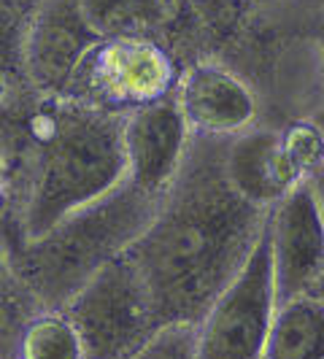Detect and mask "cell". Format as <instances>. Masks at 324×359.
Listing matches in <instances>:
<instances>
[{
    "instance_id": "6da1fadb",
    "label": "cell",
    "mask_w": 324,
    "mask_h": 359,
    "mask_svg": "<svg viewBox=\"0 0 324 359\" xmlns=\"http://www.w3.org/2000/svg\"><path fill=\"white\" fill-rule=\"evenodd\" d=\"M222 154L224 141H189L157 214L125 252L162 327H195L265 230L268 211L230 187Z\"/></svg>"
},
{
    "instance_id": "7a4b0ae2",
    "label": "cell",
    "mask_w": 324,
    "mask_h": 359,
    "mask_svg": "<svg viewBox=\"0 0 324 359\" xmlns=\"http://www.w3.org/2000/svg\"><path fill=\"white\" fill-rule=\"evenodd\" d=\"M125 181L122 116L76 97H41L33 138L11 170L19 189L14 230L0 241H33Z\"/></svg>"
},
{
    "instance_id": "3957f363",
    "label": "cell",
    "mask_w": 324,
    "mask_h": 359,
    "mask_svg": "<svg viewBox=\"0 0 324 359\" xmlns=\"http://www.w3.org/2000/svg\"><path fill=\"white\" fill-rule=\"evenodd\" d=\"M149 198L122 181L106 198L76 211L33 241H0L17 281L41 311H62L106 262L122 257L157 214Z\"/></svg>"
},
{
    "instance_id": "277c9868",
    "label": "cell",
    "mask_w": 324,
    "mask_h": 359,
    "mask_svg": "<svg viewBox=\"0 0 324 359\" xmlns=\"http://www.w3.org/2000/svg\"><path fill=\"white\" fill-rule=\"evenodd\" d=\"M84 359H125L165 330L127 257L106 262L62 306Z\"/></svg>"
},
{
    "instance_id": "5b68a950",
    "label": "cell",
    "mask_w": 324,
    "mask_h": 359,
    "mask_svg": "<svg viewBox=\"0 0 324 359\" xmlns=\"http://www.w3.org/2000/svg\"><path fill=\"white\" fill-rule=\"evenodd\" d=\"M179 73L173 54L157 38L108 36L92 46L65 97L125 116L170 95Z\"/></svg>"
},
{
    "instance_id": "8992f818",
    "label": "cell",
    "mask_w": 324,
    "mask_h": 359,
    "mask_svg": "<svg viewBox=\"0 0 324 359\" xmlns=\"http://www.w3.org/2000/svg\"><path fill=\"white\" fill-rule=\"evenodd\" d=\"M276 308L268 230H262L243 268L195 324L198 359H262Z\"/></svg>"
},
{
    "instance_id": "52a82bcc",
    "label": "cell",
    "mask_w": 324,
    "mask_h": 359,
    "mask_svg": "<svg viewBox=\"0 0 324 359\" xmlns=\"http://www.w3.org/2000/svg\"><path fill=\"white\" fill-rule=\"evenodd\" d=\"M100 41L79 0H43L25 25L22 76L38 97H65L81 62Z\"/></svg>"
},
{
    "instance_id": "ba28073f",
    "label": "cell",
    "mask_w": 324,
    "mask_h": 359,
    "mask_svg": "<svg viewBox=\"0 0 324 359\" xmlns=\"http://www.w3.org/2000/svg\"><path fill=\"white\" fill-rule=\"evenodd\" d=\"M265 230L276 303L311 294L324 273V216L311 181L295 187L270 208Z\"/></svg>"
},
{
    "instance_id": "9c48e42d",
    "label": "cell",
    "mask_w": 324,
    "mask_h": 359,
    "mask_svg": "<svg viewBox=\"0 0 324 359\" xmlns=\"http://www.w3.org/2000/svg\"><path fill=\"white\" fill-rule=\"evenodd\" d=\"M192 133L181 116L176 90L122 116L125 181L149 198H165L176 181Z\"/></svg>"
},
{
    "instance_id": "30bf717a",
    "label": "cell",
    "mask_w": 324,
    "mask_h": 359,
    "mask_svg": "<svg viewBox=\"0 0 324 359\" xmlns=\"http://www.w3.org/2000/svg\"><path fill=\"white\" fill-rule=\"evenodd\" d=\"M176 103L192 138L211 141H230L233 135L254 127L259 111L252 87L214 60L189 62L179 73Z\"/></svg>"
},
{
    "instance_id": "8fae6325",
    "label": "cell",
    "mask_w": 324,
    "mask_h": 359,
    "mask_svg": "<svg viewBox=\"0 0 324 359\" xmlns=\"http://www.w3.org/2000/svg\"><path fill=\"white\" fill-rule=\"evenodd\" d=\"M222 168L235 192L262 211L308 181L289 157L281 130L268 127H249L224 141Z\"/></svg>"
},
{
    "instance_id": "7c38bea8",
    "label": "cell",
    "mask_w": 324,
    "mask_h": 359,
    "mask_svg": "<svg viewBox=\"0 0 324 359\" xmlns=\"http://www.w3.org/2000/svg\"><path fill=\"white\" fill-rule=\"evenodd\" d=\"M262 359H324V303L313 294L276 308Z\"/></svg>"
},
{
    "instance_id": "4fadbf2b",
    "label": "cell",
    "mask_w": 324,
    "mask_h": 359,
    "mask_svg": "<svg viewBox=\"0 0 324 359\" xmlns=\"http://www.w3.org/2000/svg\"><path fill=\"white\" fill-rule=\"evenodd\" d=\"M95 33L108 36H149L160 41L179 8L176 0H79Z\"/></svg>"
},
{
    "instance_id": "5bb4252c",
    "label": "cell",
    "mask_w": 324,
    "mask_h": 359,
    "mask_svg": "<svg viewBox=\"0 0 324 359\" xmlns=\"http://www.w3.org/2000/svg\"><path fill=\"white\" fill-rule=\"evenodd\" d=\"M17 359H84V351L62 311H38L22 330Z\"/></svg>"
},
{
    "instance_id": "9a60e30c",
    "label": "cell",
    "mask_w": 324,
    "mask_h": 359,
    "mask_svg": "<svg viewBox=\"0 0 324 359\" xmlns=\"http://www.w3.org/2000/svg\"><path fill=\"white\" fill-rule=\"evenodd\" d=\"M38 311L41 308L17 281L6 249L0 243V359H17L22 330Z\"/></svg>"
},
{
    "instance_id": "2e32d148",
    "label": "cell",
    "mask_w": 324,
    "mask_h": 359,
    "mask_svg": "<svg viewBox=\"0 0 324 359\" xmlns=\"http://www.w3.org/2000/svg\"><path fill=\"white\" fill-rule=\"evenodd\" d=\"M125 359H198L195 351V327L173 324L160 330L144 348Z\"/></svg>"
},
{
    "instance_id": "e0dca14e",
    "label": "cell",
    "mask_w": 324,
    "mask_h": 359,
    "mask_svg": "<svg viewBox=\"0 0 324 359\" xmlns=\"http://www.w3.org/2000/svg\"><path fill=\"white\" fill-rule=\"evenodd\" d=\"M187 11L203 30L211 36L224 38L235 27V19L241 14V0H184Z\"/></svg>"
},
{
    "instance_id": "ac0fdd59",
    "label": "cell",
    "mask_w": 324,
    "mask_h": 359,
    "mask_svg": "<svg viewBox=\"0 0 324 359\" xmlns=\"http://www.w3.org/2000/svg\"><path fill=\"white\" fill-rule=\"evenodd\" d=\"M22 38L25 25L0 8V81H19L22 76Z\"/></svg>"
},
{
    "instance_id": "d6986e66",
    "label": "cell",
    "mask_w": 324,
    "mask_h": 359,
    "mask_svg": "<svg viewBox=\"0 0 324 359\" xmlns=\"http://www.w3.org/2000/svg\"><path fill=\"white\" fill-rule=\"evenodd\" d=\"M43 0H0V8L8 14V17L19 19L22 25H27V19L36 14V8Z\"/></svg>"
},
{
    "instance_id": "ffe728a7",
    "label": "cell",
    "mask_w": 324,
    "mask_h": 359,
    "mask_svg": "<svg viewBox=\"0 0 324 359\" xmlns=\"http://www.w3.org/2000/svg\"><path fill=\"white\" fill-rule=\"evenodd\" d=\"M11 203V168L6 157L0 154V214L6 211V205Z\"/></svg>"
},
{
    "instance_id": "44dd1931",
    "label": "cell",
    "mask_w": 324,
    "mask_h": 359,
    "mask_svg": "<svg viewBox=\"0 0 324 359\" xmlns=\"http://www.w3.org/2000/svg\"><path fill=\"white\" fill-rule=\"evenodd\" d=\"M311 36L316 43V52H319V68H322V81H324V8L313 19V27H311Z\"/></svg>"
},
{
    "instance_id": "7402d4cb",
    "label": "cell",
    "mask_w": 324,
    "mask_h": 359,
    "mask_svg": "<svg viewBox=\"0 0 324 359\" xmlns=\"http://www.w3.org/2000/svg\"><path fill=\"white\" fill-rule=\"evenodd\" d=\"M308 181H311V187H313V195L319 200V208H322V216H324V168L316 170Z\"/></svg>"
},
{
    "instance_id": "603a6c76",
    "label": "cell",
    "mask_w": 324,
    "mask_h": 359,
    "mask_svg": "<svg viewBox=\"0 0 324 359\" xmlns=\"http://www.w3.org/2000/svg\"><path fill=\"white\" fill-rule=\"evenodd\" d=\"M311 294H313L316 300H322V303H324V273L319 276V281L313 284V289H311Z\"/></svg>"
},
{
    "instance_id": "cb8c5ba5",
    "label": "cell",
    "mask_w": 324,
    "mask_h": 359,
    "mask_svg": "<svg viewBox=\"0 0 324 359\" xmlns=\"http://www.w3.org/2000/svg\"><path fill=\"white\" fill-rule=\"evenodd\" d=\"M241 3H252V6H273V3H287V0H241Z\"/></svg>"
}]
</instances>
